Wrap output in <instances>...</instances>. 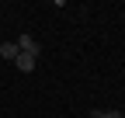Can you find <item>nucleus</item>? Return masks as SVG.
Instances as JSON below:
<instances>
[{
	"label": "nucleus",
	"instance_id": "f257e3e1",
	"mask_svg": "<svg viewBox=\"0 0 125 118\" xmlns=\"http://www.w3.org/2000/svg\"><path fill=\"white\" fill-rule=\"evenodd\" d=\"M14 45H18V52H28V56H42V45H38V42L35 38H31V35H21V38H14Z\"/></svg>",
	"mask_w": 125,
	"mask_h": 118
},
{
	"label": "nucleus",
	"instance_id": "f03ea898",
	"mask_svg": "<svg viewBox=\"0 0 125 118\" xmlns=\"http://www.w3.org/2000/svg\"><path fill=\"white\" fill-rule=\"evenodd\" d=\"M35 63H38V59L28 56V52H18V59H14V66H18L21 73H31V69H35Z\"/></svg>",
	"mask_w": 125,
	"mask_h": 118
},
{
	"label": "nucleus",
	"instance_id": "7ed1b4c3",
	"mask_svg": "<svg viewBox=\"0 0 125 118\" xmlns=\"http://www.w3.org/2000/svg\"><path fill=\"white\" fill-rule=\"evenodd\" d=\"M0 59H18V45L14 42H4L0 45Z\"/></svg>",
	"mask_w": 125,
	"mask_h": 118
},
{
	"label": "nucleus",
	"instance_id": "20e7f679",
	"mask_svg": "<svg viewBox=\"0 0 125 118\" xmlns=\"http://www.w3.org/2000/svg\"><path fill=\"white\" fill-rule=\"evenodd\" d=\"M104 118H125L122 111H104Z\"/></svg>",
	"mask_w": 125,
	"mask_h": 118
}]
</instances>
